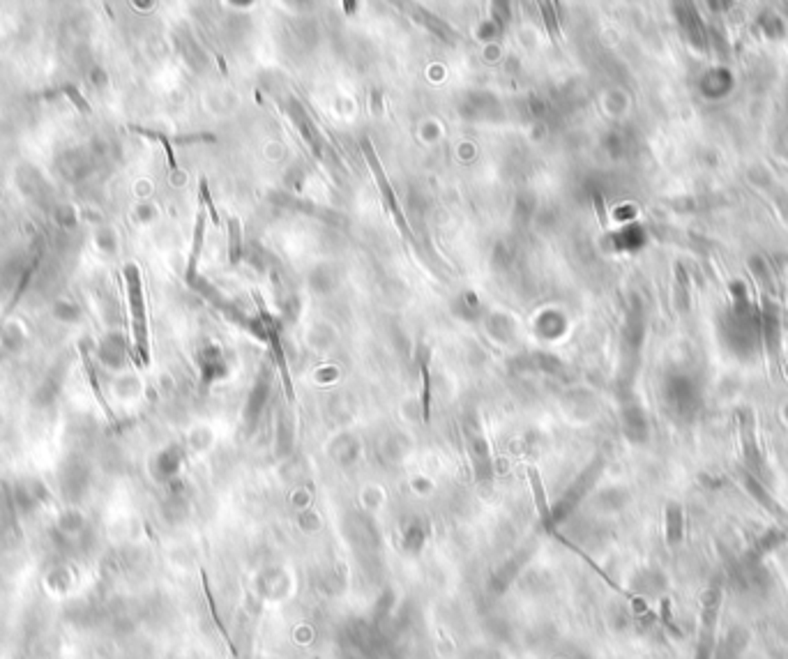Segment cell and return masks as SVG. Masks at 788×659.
<instances>
[{
	"mask_svg": "<svg viewBox=\"0 0 788 659\" xmlns=\"http://www.w3.org/2000/svg\"><path fill=\"white\" fill-rule=\"evenodd\" d=\"M127 281V298L129 307H132V327H134V341L136 351H139L141 365L150 362V341H148V318H146V300H143V288H141V270L139 265L127 263L122 267Z\"/></svg>",
	"mask_w": 788,
	"mask_h": 659,
	"instance_id": "obj_1",
	"label": "cell"
},
{
	"mask_svg": "<svg viewBox=\"0 0 788 659\" xmlns=\"http://www.w3.org/2000/svg\"><path fill=\"white\" fill-rule=\"evenodd\" d=\"M362 150H365V160H367V164H369V169H372V173H374V178H376V182H378L381 194H383V198H385L387 208L392 210L396 226H399V231H401L408 240H413V233H410V229H408L406 217H403V212H401V208H399V201H396L394 191H392V187H390L387 175H385V171H383V166H381V160H378V155H376V150H374V146H372V141H369V139L362 141Z\"/></svg>",
	"mask_w": 788,
	"mask_h": 659,
	"instance_id": "obj_2",
	"label": "cell"
},
{
	"mask_svg": "<svg viewBox=\"0 0 788 659\" xmlns=\"http://www.w3.org/2000/svg\"><path fill=\"white\" fill-rule=\"evenodd\" d=\"M205 203L198 198V210H196V226H194V242H191V254H189V263H187V281L191 284L196 277V267H198V258H201V249H203V236H205Z\"/></svg>",
	"mask_w": 788,
	"mask_h": 659,
	"instance_id": "obj_3",
	"label": "cell"
},
{
	"mask_svg": "<svg viewBox=\"0 0 788 659\" xmlns=\"http://www.w3.org/2000/svg\"><path fill=\"white\" fill-rule=\"evenodd\" d=\"M81 360H84V369H86L88 383H90V388H93V392H95V399L99 401V406L104 408V413H106L108 417H113L111 408H108V403H106V399H104V394H102V390H99L97 374H95V365H93L90 353H88V346H86V344H81Z\"/></svg>",
	"mask_w": 788,
	"mask_h": 659,
	"instance_id": "obj_4",
	"label": "cell"
},
{
	"mask_svg": "<svg viewBox=\"0 0 788 659\" xmlns=\"http://www.w3.org/2000/svg\"><path fill=\"white\" fill-rule=\"evenodd\" d=\"M229 258L231 263L236 265L240 260V254H242V231H240V219L238 217H231L229 219Z\"/></svg>",
	"mask_w": 788,
	"mask_h": 659,
	"instance_id": "obj_5",
	"label": "cell"
},
{
	"mask_svg": "<svg viewBox=\"0 0 788 659\" xmlns=\"http://www.w3.org/2000/svg\"><path fill=\"white\" fill-rule=\"evenodd\" d=\"M270 341H272V355H275L277 365H279V372H282V379H284V388H286V394H289V399H293V388H291V376H289V369H286V358H284V351L282 346H279V339H277V332L270 327Z\"/></svg>",
	"mask_w": 788,
	"mask_h": 659,
	"instance_id": "obj_6",
	"label": "cell"
},
{
	"mask_svg": "<svg viewBox=\"0 0 788 659\" xmlns=\"http://www.w3.org/2000/svg\"><path fill=\"white\" fill-rule=\"evenodd\" d=\"M198 198H201V201L205 203V210L210 212L212 224L219 226V215H217L215 203H212V196H210V189H208V180H205V178H201V184H198Z\"/></svg>",
	"mask_w": 788,
	"mask_h": 659,
	"instance_id": "obj_7",
	"label": "cell"
},
{
	"mask_svg": "<svg viewBox=\"0 0 788 659\" xmlns=\"http://www.w3.org/2000/svg\"><path fill=\"white\" fill-rule=\"evenodd\" d=\"M63 93L67 95V97H70V102L79 108L81 113H84V115H93L90 104H88V102H86L84 97H81V93H79V88H77V86H63Z\"/></svg>",
	"mask_w": 788,
	"mask_h": 659,
	"instance_id": "obj_8",
	"label": "cell"
},
{
	"mask_svg": "<svg viewBox=\"0 0 788 659\" xmlns=\"http://www.w3.org/2000/svg\"><path fill=\"white\" fill-rule=\"evenodd\" d=\"M530 472V482H532V491H535V500H537V510L544 514H549V507H546V498H544V486H542V482H539V475H537V470L535 468H530L528 470Z\"/></svg>",
	"mask_w": 788,
	"mask_h": 659,
	"instance_id": "obj_9",
	"label": "cell"
},
{
	"mask_svg": "<svg viewBox=\"0 0 788 659\" xmlns=\"http://www.w3.org/2000/svg\"><path fill=\"white\" fill-rule=\"evenodd\" d=\"M542 17L546 19V28H549L551 37H553V39H558V37H560V28H558L556 17H553V5H551V3H542Z\"/></svg>",
	"mask_w": 788,
	"mask_h": 659,
	"instance_id": "obj_10",
	"label": "cell"
},
{
	"mask_svg": "<svg viewBox=\"0 0 788 659\" xmlns=\"http://www.w3.org/2000/svg\"><path fill=\"white\" fill-rule=\"evenodd\" d=\"M422 376H424V415H429V369L427 365L422 367Z\"/></svg>",
	"mask_w": 788,
	"mask_h": 659,
	"instance_id": "obj_11",
	"label": "cell"
},
{
	"mask_svg": "<svg viewBox=\"0 0 788 659\" xmlns=\"http://www.w3.org/2000/svg\"><path fill=\"white\" fill-rule=\"evenodd\" d=\"M593 203H595V210H597V217H599V224L602 226H606V210H604V201H602V196L597 194L593 198Z\"/></svg>",
	"mask_w": 788,
	"mask_h": 659,
	"instance_id": "obj_12",
	"label": "cell"
}]
</instances>
